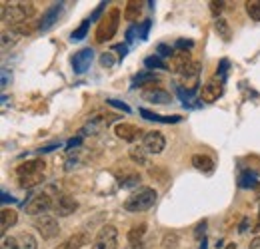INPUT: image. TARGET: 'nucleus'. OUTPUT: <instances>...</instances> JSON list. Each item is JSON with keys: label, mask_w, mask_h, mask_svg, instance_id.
<instances>
[{"label": "nucleus", "mask_w": 260, "mask_h": 249, "mask_svg": "<svg viewBox=\"0 0 260 249\" xmlns=\"http://www.w3.org/2000/svg\"><path fill=\"white\" fill-rule=\"evenodd\" d=\"M140 12H142V2H138V0H128L126 6H124L122 16H124V20H128V22H136L138 16H140Z\"/></svg>", "instance_id": "23"}, {"label": "nucleus", "mask_w": 260, "mask_h": 249, "mask_svg": "<svg viewBox=\"0 0 260 249\" xmlns=\"http://www.w3.org/2000/svg\"><path fill=\"white\" fill-rule=\"evenodd\" d=\"M16 239H18V245H20V249H38L36 239H34L30 233H26V231L18 233V235H16Z\"/></svg>", "instance_id": "29"}, {"label": "nucleus", "mask_w": 260, "mask_h": 249, "mask_svg": "<svg viewBox=\"0 0 260 249\" xmlns=\"http://www.w3.org/2000/svg\"><path fill=\"white\" fill-rule=\"evenodd\" d=\"M0 216H2V218H0V229H2V231H6L8 227L16 225V221H18L16 212H14V210H10V208H2Z\"/></svg>", "instance_id": "24"}, {"label": "nucleus", "mask_w": 260, "mask_h": 249, "mask_svg": "<svg viewBox=\"0 0 260 249\" xmlns=\"http://www.w3.org/2000/svg\"><path fill=\"white\" fill-rule=\"evenodd\" d=\"M34 14L32 2H14V4H6L2 2V20L10 22V26L26 22V18H30Z\"/></svg>", "instance_id": "3"}, {"label": "nucleus", "mask_w": 260, "mask_h": 249, "mask_svg": "<svg viewBox=\"0 0 260 249\" xmlns=\"http://www.w3.org/2000/svg\"><path fill=\"white\" fill-rule=\"evenodd\" d=\"M226 249H236V243H228Z\"/></svg>", "instance_id": "51"}, {"label": "nucleus", "mask_w": 260, "mask_h": 249, "mask_svg": "<svg viewBox=\"0 0 260 249\" xmlns=\"http://www.w3.org/2000/svg\"><path fill=\"white\" fill-rule=\"evenodd\" d=\"M118 247V229L114 225H102L96 233L92 249H116Z\"/></svg>", "instance_id": "6"}, {"label": "nucleus", "mask_w": 260, "mask_h": 249, "mask_svg": "<svg viewBox=\"0 0 260 249\" xmlns=\"http://www.w3.org/2000/svg\"><path fill=\"white\" fill-rule=\"evenodd\" d=\"M138 112H140V116H142L144 120H148V122H160V124H176V122H180V120H182L180 116H160V114H154V112H150V110H146V108H140Z\"/></svg>", "instance_id": "22"}, {"label": "nucleus", "mask_w": 260, "mask_h": 249, "mask_svg": "<svg viewBox=\"0 0 260 249\" xmlns=\"http://www.w3.org/2000/svg\"><path fill=\"white\" fill-rule=\"evenodd\" d=\"M228 66H230V62H228V58H222V60H220V66H218V74H216V76H220L222 80H226Z\"/></svg>", "instance_id": "43"}, {"label": "nucleus", "mask_w": 260, "mask_h": 249, "mask_svg": "<svg viewBox=\"0 0 260 249\" xmlns=\"http://www.w3.org/2000/svg\"><path fill=\"white\" fill-rule=\"evenodd\" d=\"M114 134H116V138H120L122 142H128V144H132V142H136V140H140V138H144V136H146L142 128L126 124V122L114 126Z\"/></svg>", "instance_id": "11"}, {"label": "nucleus", "mask_w": 260, "mask_h": 249, "mask_svg": "<svg viewBox=\"0 0 260 249\" xmlns=\"http://www.w3.org/2000/svg\"><path fill=\"white\" fill-rule=\"evenodd\" d=\"M238 186L248 189V187H256V172H250V170H244L240 176H238Z\"/></svg>", "instance_id": "26"}, {"label": "nucleus", "mask_w": 260, "mask_h": 249, "mask_svg": "<svg viewBox=\"0 0 260 249\" xmlns=\"http://www.w3.org/2000/svg\"><path fill=\"white\" fill-rule=\"evenodd\" d=\"M142 146L148 154H162L166 148V140L160 132H146V136L142 138Z\"/></svg>", "instance_id": "13"}, {"label": "nucleus", "mask_w": 260, "mask_h": 249, "mask_svg": "<svg viewBox=\"0 0 260 249\" xmlns=\"http://www.w3.org/2000/svg\"><path fill=\"white\" fill-rule=\"evenodd\" d=\"M116 174V180L122 187H136L138 189V184H140V174H136L134 170H122V172H114Z\"/></svg>", "instance_id": "21"}, {"label": "nucleus", "mask_w": 260, "mask_h": 249, "mask_svg": "<svg viewBox=\"0 0 260 249\" xmlns=\"http://www.w3.org/2000/svg\"><path fill=\"white\" fill-rule=\"evenodd\" d=\"M180 88H186V94L190 96V94L196 92V88H198V82H200V64L198 62H192L188 64L180 74Z\"/></svg>", "instance_id": "7"}, {"label": "nucleus", "mask_w": 260, "mask_h": 249, "mask_svg": "<svg viewBox=\"0 0 260 249\" xmlns=\"http://www.w3.org/2000/svg\"><path fill=\"white\" fill-rule=\"evenodd\" d=\"M192 165H194L198 172H202L204 176H210L214 170H216V163H214V159L210 156H206V154H194L192 156Z\"/></svg>", "instance_id": "18"}, {"label": "nucleus", "mask_w": 260, "mask_h": 249, "mask_svg": "<svg viewBox=\"0 0 260 249\" xmlns=\"http://www.w3.org/2000/svg\"><path fill=\"white\" fill-rule=\"evenodd\" d=\"M44 170H46L44 159H30V161L20 163L16 168L18 186L22 187V189H30V187L42 184L44 182Z\"/></svg>", "instance_id": "1"}, {"label": "nucleus", "mask_w": 260, "mask_h": 249, "mask_svg": "<svg viewBox=\"0 0 260 249\" xmlns=\"http://www.w3.org/2000/svg\"><path fill=\"white\" fill-rule=\"evenodd\" d=\"M248 249H260V237H254V239L250 241V247Z\"/></svg>", "instance_id": "50"}, {"label": "nucleus", "mask_w": 260, "mask_h": 249, "mask_svg": "<svg viewBox=\"0 0 260 249\" xmlns=\"http://www.w3.org/2000/svg\"><path fill=\"white\" fill-rule=\"evenodd\" d=\"M50 208H54V201H52L50 193H46V191L34 193V195H30V197L24 201V212H26L28 216H44Z\"/></svg>", "instance_id": "5"}, {"label": "nucleus", "mask_w": 260, "mask_h": 249, "mask_svg": "<svg viewBox=\"0 0 260 249\" xmlns=\"http://www.w3.org/2000/svg\"><path fill=\"white\" fill-rule=\"evenodd\" d=\"M16 34L14 32H4L2 34V50H8V46H12L14 42H16Z\"/></svg>", "instance_id": "35"}, {"label": "nucleus", "mask_w": 260, "mask_h": 249, "mask_svg": "<svg viewBox=\"0 0 260 249\" xmlns=\"http://www.w3.org/2000/svg\"><path fill=\"white\" fill-rule=\"evenodd\" d=\"M112 52H118V56L124 58L128 54V46L126 44H116V46H112Z\"/></svg>", "instance_id": "45"}, {"label": "nucleus", "mask_w": 260, "mask_h": 249, "mask_svg": "<svg viewBox=\"0 0 260 249\" xmlns=\"http://www.w3.org/2000/svg\"><path fill=\"white\" fill-rule=\"evenodd\" d=\"M150 26H152V20H144V22H142V24L138 26V34H140V40H146V38H148Z\"/></svg>", "instance_id": "38"}, {"label": "nucleus", "mask_w": 260, "mask_h": 249, "mask_svg": "<svg viewBox=\"0 0 260 249\" xmlns=\"http://www.w3.org/2000/svg\"><path fill=\"white\" fill-rule=\"evenodd\" d=\"M56 148H60V144H48V146L40 148V150H38V154H48V152H52V150H56Z\"/></svg>", "instance_id": "47"}, {"label": "nucleus", "mask_w": 260, "mask_h": 249, "mask_svg": "<svg viewBox=\"0 0 260 249\" xmlns=\"http://www.w3.org/2000/svg\"><path fill=\"white\" fill-rule=\"evenodd\" d=\"M80 144H82V134H80V136H76V138H70V140L66 142V152H72V150H76Z\"/></svg>", "instance_id": "41"}, {"label": "nucleus", "mask_w": 260, "mask_h": 249, "mask_svg": "<svg viewBox=\"0 0 260 249\" xmlns=\"http://www.w3.org/2000/svg\"><path fill=\"white\" fill-rule=\"evenodd\" d=\"M120 26V10L118 8H112L100 22L96 30V42L98 44H104L106 40H112V36H116Z\"/></svg>", "instance_id": "4"}, {"label": "nucleus", "mask_w": 260, "mask_h": 249, "mask_svg": "<svg viewBox=\"0 0 260 249\" xmlns=\"http://www.w3.org/2000/svg\"><path fill=\"white\" fill-rule=\"evenodd\" d=\"M204 229H206V221H202V223H198L194 229V235L196 239H200V235H204Z\"/></svg>", "instance_id": "46"}, {"label": "nucleus", "mask_w": 260, "mask_h": 249, "mask_svg": "<svg viewBox=\"0 0 260 249\" xmlns=\"http://www.w3.org/2000/svg\"><path fill=\"white\" fill-rule=\"evenodd\" d=\"M154 203H156V189L148 186H140L124 199V212L142 214V212H148Z\"/></svg>", "instance_id": "2"}, {"label": "nucleus", "mask_w": 260, "mask_h": 249, "mask_svg": "<svg viewBox=\"0 0 260 249\" xmlns=\"http://www.w3.org/2000/svg\"><path fill=\"white\" fill-rule=\"evenodd\" d=\"M224 94V80L220 76H212L200 90V100H204L206 104H212L216 102L218 98H222Z\"/></svg>", "instance_id": "8"}, {"label": "nucleus", "mask_w": 260, "mask_h": 249, "mask_svg": "<svg viewBox=\"0 0 260 249\" xmlns=\"http://www.w3.org/2000/svg\"><path fill=\"white\" fill-rule=\"evenodd\" d=\"M62 8H64V2H54L50 8H46L44 14H42V18H40V22H38V28H40L42 32L48 30V28H52V26L56 24V20H58Z\"/></svg>", "instance_id": "15"}, {"label": "nucleus", "mask_w": 260, "mask_h": 249, "mask_svg": "<svg viewBox=\"0 0 260 249\" xmlns=\"http://www.w3.org/2000/svg\"><path fill=\"white\" fill-rule=\"evenodd\" d=\"M106 104H110V106H114V108L122 110L124 114H130V112H132V110H130L128 104H124V102H118V100H114V98H108V100H106Z\"/></svg>", "instance_id": "37"}, {"label": "nucleus", "mask_w": 260, "mask_h": 249, "mask_svg": "<svg viewBox=\"0 0 260 249\" xmlns=\"http://www.w3.org/2000/svg\"><path fill=\"white\" fill-rule=\"evenodd\" d=\"M162 245L164 249H174L178 245V233L176 231H170L162 237Z\"/></svg>", "instance_id": "33"}, {"label": "nucleus", "mask_w": 260, "mask_h": 249, "mask_svg": "<svg viewBox=\"0 0 260 249\" xmlns=\"http://www.w3.org/2000/svg\"><path fill=\"white\" fill-rule=\"evenodd\" d=\"M192 62V58H190V52H176L170 60H168V70L170 72H176V74H180L188 64Z\"/></svg>", "instance_id": "20"}, {"label": "nucleus", "mask_w": 260, "mask_h": 249, "mask_svg": "<svg viewBox=\"0 0 260 249\" xmlns=\"http://www.w3.org/2000/svg\"><path fill=\"white\" fill-rule=\"evenodd\" d=\"M142 100L152 102V104H166V102H170V94L158 86H150V88L142 90Z\"/></svg>", "instance_id": "17"}, {"label": "nucleus", "mask_w": 260, "mask_h": 249, "mask_svg": "<svg viewBox=\"0 0 260 249\" xmlns=\"http://www.w3.org/2000/svg\"><path fill=\"white\" fill-rule=\"evenodd\" d=\"M144 66H146V68H148L150 72H152L154 68H160V70H168V64L164 62L160 56H148V58L144 60Z\"/></svg>", "instance_id": "31"}, {"label": "nucleus", "mask_w": 260, "mask_h": 249, "mask_svg": "<svg viewBox=\"0 0 260 249\" xmlns=\"http://www.w3.org/2000/svg\"><path fill=\"white\" fill-rule=\"evenodd\" d=\"M88 26H90V18H88V20H84L76 30L70 34V40H72V42H80V40H84V38H86V34H88Z\"/></svg>", "instance_id": "30"}, {"label": "nucleus", "mask_w": 260, "mask_h": 249, "mask_svg": "<svg viewBox=\"0 0 260 249\" xmlns=\"http://www.w3.org/2000/svg\"><path fill=\"white\" fill-rule=\"evenodd\" d=\"M92 60H94V50H92V48H82V50H78V52L72 56V70H74V74H84V72L90 68Z\"/></svg>", "instance_id": "12"}, {"label": "nucleus", "mask_w": 260, "mask_h": 249, "mask_svg": "<svg viewBox=\"0 0 260 249\" xmlns=\"http://www.w3.org/2000/svg\"><path fill=\"white\" fill-rule=\"evenodd\" d=\"M114 56H112V52H104L102 56H100V64H102V68H112L114 66Z\"/></svg>", "instance_id": "39"}, {"label": "nucleus", "mask_w": 260, "mask_h": 249, "mask_svg": "<svg viewBox=\"0 0 260 249\" xmlns=\"http://www.w3.org/2000/svg\"><path fill=\"white\" fill-rule=\"evenodd\" d=\"M86 243H90V233L78 231V233L70 235L64 243H60L58 247H54V249H80V247H84Z\"/></svg>", "instance_id": "19"}, {"label": "nucleus", "mask_w": 260, "mask_h": 249, "mask_svg": "<svg viewBox=\"0 0 260 249\" xmlns=\"http://www.w3.org/2000/svg\"><path fill=\"white\" fill-rule=\"evenodd\" d=\"M78 210V203L74 197H70L68 193H58L56 199H54V214L66 218V216H72L74 212Z\"/></svg>", "instance_id": "14"}, {"label": "nucleus", "mask_w": 260, "mask_h": 249, "mask_svg": "<svg viewBox=\"0 0 260 249\" xmlns=\"http://www.w3.org/2000/svg\"><path fill=\"white\" fill-rule=\"evenodd\" d=\"M34 227H36V231L42 235V239H54V237L60 233V225H58L56 218L46 216V214L34 219Z\"/></svg>", "instance_id": "9"}, {"label": "nucleus", "mask_w": 260, "mask_h": 249, "mask_svg": "<svg viewBox=\"0 0 260 249\" xmlns=\"http://www.w3.org/2000/svg\"><path fill=\"white\" fill-rule=\"evenodd\" d=\"M2 249H20L16 237H4L2 239Z\"/></svg>", "instance_id": "42"}, {"label": "nucleus", "mask_w": 260, "mask_h": 249, "mask_svg": "<svg viewBox=\"0 0 260 249\" xmlns=\"http://www.w3.org/2000/svg\"><path fill=\"white\" fill-rule=\"evenodd\" d=\"M114 114H96V116H92L86 126L82 128V136H96L100 134L104 128H108V126L114 122Z\"/></svg>", "instance_id": "10"}, {"label": "nucleus", "mask_w": 260, "mask_h": 249, "mask_svg": "<svg viewBox=\"0 0 260 249\" xmlns=\"http://www.w3.org/2000/svg\"><path fill=\"white\" fill-rule=\"evenodd\" d=\"M180 52H188L192 46H194V42L192 40H184V38H180V40H176V44H174Z\"/></svg>", "instance_id": "40"}, {"label": "nucleus", "mask_w": 260, "mask_h": 249, "mask_svg": "<svg viewBox=\"0 0 260 249\" xmlns=\"http://www.w3.org/2000/svg\"><path fill=\"white\" fill-rule=\"evenodd\" d=\"M136 30H138L136 26H130L128 30H126V42H132V40H134V34H136Z\"/></svg>", "instance_id": "49"}, {"label": "nucleus", "mask_w": 260, "mask_h": 249, "mask_svg": "<svg viewBox=\"0 0 260 249\" xmlns=\"http://www.w3.org/2000/svg\"><path fill=\"white\" fill-rule=\"evenodd\" d=\"M140 249H142V247H140Z\"/></svg>", "instance_id": "52"}, {"label": "nucleus", "mask_w": 260, "mask_h": 249, "mask_svg": "<svg viewBox=\"0 0 260 249\" xmlns=\"http://www.w3.org/2000/svg\"><path fill=\"white\" fill-rule=\"evenodd\" d=\"M128 156L138 165H148V152L144 150V146H132L128 150Z\"/></svg>", "instance_id": "25"}, {"label": "nucleus", "mask_w": 260, "mask_h": 249, "mask_svg": "<svg viewBox=\"0 0 260 249\" xmlns=\"http://www.w3.org/2000/svg\"><path fill=\"white\" fill-rule=\"evenodd\" d=\"M214 30L218 32V36L222 38V40H230V36H232V32H230V24H228L224 18H216L214 20Z\"/></svg>", "instance_id": "28"}, {"label": "nucleus", "mask_w": 260, "mask_h": 249, "mask_svg": "<svg viewBox=\"0 0 260 249\" xmlns=\"http://www.w3.org/2000/svg\"><path fill=\"white\" fill-rule=\"evenodd\" d=\"M156 52H158L156 56H160V58H172V56L176 54V52H174V48H172V46H168V44H164V42L156 46Z\"/></svg>", "instance_id": "34"}, {"label": "nucleus", "mask_w": 260, "mask_h": 249, "mask_svg": "<svg viewBox=\"0 0 260 249\" xmlns=\"http://www.w3.org/2000/svg\"><path fill=\"white\" fill-rule=\"evenodd\" d=\"M208 4H210V12H212V16L220 18L218 14L224 10V4H226V2H222V0H212V2H208Z\"/></svg>", "instance_id": "36"}, {"label": "nucleus", "mask_w": 260, "mask_h": 249, "mask_svg": "<svg viewBox=\"0 0 260 249\" xmlns=\"http://www.w3.org/2000/svg\"><path fill=\"white\" fill-rule=\"evenodd\" d=\"M246 12H248V16L252 18V20H260V0H248L246 2Z\"/></svg>", "instance_id": "32"}, {"label": "nucleus", "mask_w": 260, "mask_h": 249, "mask_svg": "<svg viewBox=\"0 0 260 249\" xmlns=\"http://www.w3.org/2000/svg\"><path fill=\"white\" fill-rule=\"evenodd\" d=\"M146 235V223L140 225H132L126 233V249H140L142 247V239Z\"/></svg>", "instance_id": "16"}, {"label": "nucleus", "mask_w": 260, "mask_h": 249, "mask_svg": "<svg viewBox=\"0 0 260 249\" xmlns=\"http://www.w3.org/2000/svg\"><path fill=\"white\" fill-rule=\"evenodd\" d=\"M104 8H106V2H100V4L96 6V10L90 14V22H96L98 18H100V14H102V10H104Z\"/></svg>", "instance_id": "44"}, {"label": "nucleus", "mask_w": 260, "mask_h": 249, "mask_svg": "<svg viewBox=\"0 0 260 249\" xmlns=\"http://www.w3.org/2000/svg\"><path fill=\"white\" fill-rule=\"evenodd\" d=\"M156 80H158V76H156L154 72L144 70V72H140V74H136V76H134V86H142V84H154Z\"/></svg>", "instance_id": "27"}, {"label": "nucleus", "mask_w": 260, "mask_h": 249, "mask_svg": "<svg viewBox=\"0 0 260 249\" xmlns=\"http://www.w3.org/2000/svg\"><path fill=\"white\" fill-rule=\"evenodd\" d=\"M8 84H10V74L6 68H2V88H6Z\"/></svg>", "instance_id": "48"}]
</instances>
